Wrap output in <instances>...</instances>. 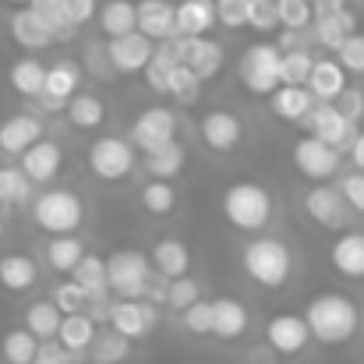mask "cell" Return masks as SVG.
<instances>
[{
    "mask_svg": "<svg viewBox=\"0 0 364 364\" xmlns=\"http://www.w3.org/2000/svg\"><path fill=\"white\" fill-rule=\"evenodd\" d=\"M301 318H304L311 340H318V343H326V347H343V343H350V340L358 336V329H361V311H358V304H354L347 294H336V290L311 297Z\"/></svg>",
    "mask_w": 364,
    "mask_h": 364,
    "instance_id": "1",
    "label": "cell"
},
{
    "mask_svg": "<svg viewBox=\"0 0 364 364\" xmlns=\"http://www.w3.org/2000/svg\"><path fill=\"white\" fill-rule=\"evenodd\" d=\"M220 202H223V220L234 230H244V234L269 230V223L276 216V198L258 181H237V184H230Z\"/></svg>",
    "mask_w": 364,
    "mask_h": 364,
    "instance_id": "2",
    "label": "cell"
},
{
    "mask_svg": "<svg viewBox=\"0 0 364 364\" xmlns=\"http://www.w3.org/2000/svg\"><path fill=\"white\" fill-rule=\"evenodd\" d=\"M241 265H244V276L265 290H283L294 276V251L287 247V241L279 237H251L244 244L241 251Z\"/></svg>",
    "mask_w": 364,
    "mask_h": 364,
    "instance_id": "3",
    "label": "cell"
},
{
    "mask_svg": "<svg viewBox=\"0 0 364 364\" xmlns=\"http://www.w3.org/2000/svg\"><path fill=\"white\" fill-rule=\"evenodd\" d=\"M32 220L39 230L53 234V237H68L82 227L85 220V202L78 191H68V188H50L43 191L36 202H32Z\"/></svg>",
    "mask_w": 364,
    "mask_h": 364,
    "instance_id": "4",
    "label": "cell"
},
{
    "mask_svg": "<svg viewBox=\"0 0 364 364\" xmlns=\"http://www.w3.org/2000/svg\"><path fill=\"white\" fill-rule=\"evenodd\" d=\"M103 265H107V290H114L121 301H141L149 294L152 265H149V255L145 251L121 247Z\"/></svg>",
    "mask_w": 364,
    "mask_h": 364,
    "instance_id": "5",
    "label": "cell"
},
{
    "mask_svg": "<svg viewBox=\"0 0 364 364\" xmlns=\"http://www.w3.org/2000/svg\"><path fill=\"white\" fill-rule=\"evenodd\" d=\"M241 82L251 96H272L279 89V50L276 43H251L241 53Z\"/></svg>",
    "mask_w": 364,
    "mask_h": 364,
    "instance_id": "6",
    "label": "cell"
},
{
    "mask_svg": "<svg viewBox=\"0 0 364 364\" xmlns=\"http://www.w3.org/2000/svg\"><path fill=\"white\" fill-rule=\"evenodd\" d=\"M290 159H294L297 173L308 177V181H315V184H329V181L340 173V152L329 149L326 141L311 138V134H301V138L294 141Z\"/></svg>",
    "mask_w": 364,
    "mask_h": 364,
    "instance_id": "7",
    "label": "cell"
},
{
    "mask_svg": "<svg viewBox=\"0 0 364 364\" xmlns=\"http://www.w3.org/2000/svg\"><path fill=\"white\" fill-rule=\"evenodd\" d=\"M89 170L100 177V181H107V184H114V181H124L127 173H131V166H134V149H131V141H124L117 134H103V138H96L92 145H89Z\"/></svg>",
    "mask_w": 364,
    "mask_h": 364,
    "instance_id": "8",
    "label": "cell"
},
{
    "mask_svg": "<svg viewBox=\"0 0 364 364\" xmlns=\"http://www.w3.org/2000/svg\"><path fill=\"white\" fill-rule=\"evenodd\" d=\"M177 141V114L170 107H145L131 124V149H141L145 156Z\"/></svg>",
    "mask_w": 364,
    "mask_h": 364,
    "instance_id": "9",
    "label": "cell"
},
{
    "mask_svg": "<svg viewBox=\"0 0 364 364\" xmlns=\"http://www.w3.org/2000/svg\"><path fill=\"white\" fill-rule=\"evenodd\" d=\"M311 343V333L304 326L301 315H290V311H279L265 322V347L279 358H297L304 354Z\"/></svg>",
    "mask_w": 364,
    "mask_h": 364,
    "instance_id": "10",
    "label": "cell"
},
{
    "mask_svg": "<svg viewBox=\"0 0 364 364\" xmlns=\"http://www.w3.org/2000/svg\"><path fill=\"white\" fill-rule=\"evenodd\" d=\"M173 50H177V60L181 68H188L198 82L220 75L223 68V46L209 36H191V39H173Z\"/></svg>",
    "mask_w": 364,
    "mask_h": 364,
    "instance_id": "11",
    "label": "cell"
},
{
    "mask_svg": "<svg viewBox=\"0 0 364 364\" xmlns=\"http://www.w3.org/2000/svg\"><path fill=\"white\" fill-rule=\"evenodd\" d=\"M18 170L28 177V184H50L64 170V149L53 138H39L36 145H28L21 152V166Z\"/></svg>",
    "mask_w": 364,
    "mask_h": 364,
    "instance_id": "12",
    "label": "cell"
},
{
    "mask_svg": "<svg viewBox=\"0 0 364 364\" xmlns=\"http://www.w3.org/2000/svg\"><path fill=\"white\" fill-rule=\"evenodd\" d=\"M107 318H110V329L117 336H124L127 343H134V340L152 333L159 315H156V304H149V301H117L107 311Z\"/></svg>",
    "mask_w": 364,
    "mask_h": 364,
    "instance_id": "13",
    "label": "cell"
},
{
    "mask_svg": "<svg viewBox=\"0 0 364 364\" xmlns=\"http://www.w3.org/2000/svg\"><path fill=\"white\" fill-rule=\"evenodd\" d=\"M134 32H141L149 43H170V39H177L173 0H134Z\"/></svg>",
    "mask_w": 364,
    "mask_h": 364,
    "instance_id": "14",
    "label": "cell"
},
{
    "mask_svg": "<svg viewBox=\"0 0 364 364\" xmlns=\"http://www.w3.org/2000/svg\"><path fill=\"white\" fill-rule=\"evenodd\" d=\"M304 213H308V220L311 223H318V227H326V230H340L343 223H347V205H343V198H340V191L333 188V184H315L304 198Z\"/></svg>",
    "mask_w": 364,
    "mask_h": 364,
    "instance_id": "15",
    "label": "cell"
},
{
    "mask_svg": "<svg viewBox=\"0 0 364 364\" xmlns=\"http://www.w3.org/2000/svg\"><path fill=\"white\" fill-rule=\"evenodd\" d=\"M152 43L141 36V32H127L121 39H110L107 46V64L117 71V75H141L149 57H152Z\"/></svg>",
    "mask_w": 364,
    "mask_h": 364,
    "instance_id": "16",
    "label": "cell"
},
{
    "mask_svg": "<svg viewBox=\"0 0 364 364\" xmlns=\"http://www.w3.org/2000/svg\"><path fill=\"white\" fill-rule=\"evenodd\" d=\"M308 127H311V138H318V141H326L329 149H343V145H350V138H354V124L347 121L333 103H315L311 107V114L304 117Z\"/></svg>",
    "mask_w": 364,
    "mask_h": 364,
    "instance_id": "17",
    "label": "cell"
},
{
    "mask_svg": "<svg viewBox=\"0 0 364 364\" xmlns=\"http://www.w3.org/2000/svg\"><path fill=\"white\" fill-rule=\"evenodd\" d=\"M198 134H202V141L213 152H234L244 138V124L230 110H209L202 117V124H198Z\"/></svg>",
    "mask_w": 364,
    "mask_h": 364,
    "instance_id": "18",
    "label": "cell"
},
{
    "mask_svg": "<svg viewBox=\"0 0 364 364\" xmlns=\"http://www.w3.org/2000/svg\"><path fill=\"white\" fill-rule=\"evenodd\" d=\"M7 25H11V39L18 46H25V50H43V46L53 43V32H50L46 18L32 7H14Z\"/></svg>",
    "mask_w": 364,
    "mask_h": 364,
    "instance_id": "19",
    "label": "cell"
},
{
    "mask_svg": "<svg viewBox=\"0 0 364 364\" xmlns=\"http://www.w3.org/2000/svg\"><path fill=\"white\" fill-rule=\"evenodd\" d=\"M329 265L343 279H364V230H347L329 247Z\"/></svg>",
    "mask_w": 364,
    "mask_h": 364,
    "instance_id": "20",
    "label": "cell"
},
{
    "mask_svg": "<svg viewBox=\"0 0 364 364\" xmlns=\"http://www.w3.org/2000/svg\"><path fill=\"white\" fill-rule=\"evenodd\" d=\"M213 25H216V4H213V0H181V4H173L177 39L205 36Z\"/></svg>",
    "mask_w": 364,
    "mask_h": 364,
    "instance_id": "21",
    "label": "cell"
},
{
    "mask_svg": "<svg viewBox=\"0 0 364 364\" xmlns=\"http://www.w3.org/2000/svg\"><path fill=\"white\" fill-rule=\"evenodd\" d=\"M39 283V265L28 251H7L0 255V287L11 294H25Z\"/></svg>",
    "mask_w": 364,
    "mask_h": 364,
    "instance_id": "22",
    "label": "cell"
},
{
    "mask_svg": "<svg viewBox=\"0 0 364 364\" xmlns=\"http://www.w3.org/2000/svg\"><path fill=\"white\" fill-rule=\"evenodd\" d=\"M149 265L159 276H166V279H181L191 269V251H188V244L177 241V237H159L152 244V251H149Z\"/></svg>",
    "mask_w": 364,
    "mask_h": 364,
    "instance_id": "23",
    "label": "cell"
},
{
    "mask_svg": "<svg viewBox=\"0 0 364 364\" xmlns=\"http://www.w3.org/2000/svg\"><path fill=\"white\" fill-rule=\"evenodd\" d=\"M39 138H43V124L32 114H14L0 124V152H7V156H21Z\"/></svg>",
    "mask_w": 364,
    "mask_h": 364,
    "instance_id": "24",
    "label": "cell"
},
{
    "mask_svg": "<svg viewBox=\"0 0 364 364\" xmlns=\"http://www.w3.org/2000/svg\"><path fill=\"white\" fill-rule=\"evenodd\" d=\"M209 304H213V333L220 340H237V336L247 333L251 315H247V308H244L237 297H216Z\"/></svg>",
    "mask_w": 364,
    "mask_h": 364,
    "instance_id": "25",
    "label": "cell"
},
{
    "mask_svg": "<svg viewBox=\"0 0 364 364\" xmlns=\"http://www.w3.org/2000/svg\"><path fill=\"white\" fill-rule=\"evenodd\" d=\"M311 25H315L318 43H322V46H329V50H336L347 36H354V32H358V18H354L347 7H340V11H315Z\"/></svg>",
    "mask_w": 364,
    "mask_h": 364,
    "instance_id": "26",
    "label": "cell"
},
{
    "mask_svg": "<svg viewBox=\"0 0 364 364\" xmlns=\"http://www.w3.org/2000/svg\"><path fill=\"white\" fill-rule=\"evenodd\" d=\"M78 82H82V68L71 64V60H57L53 68H46V78H43V96H46V103H50V107L68 103V100L75 96Z\"/></svg>",
    "mask_w": 364,
    "mask_h": 364,
    "instance_id": "27",
    "label": "cell"
},
{
    "mask_svg": "<svg viewBox=\"0 0 364 364\" xmlns=\"http://www.w3.org/2000/svg\"><path fill=\"white\" fill-rule=\"evenodd\" d=\"M315 100L322 103H333L343 89H347V71L336 64V60H315L311 64V75H308V85H304Z\"/></svg>",
    "mask_w": 364,
    "mask_h": 364,
    "instance_id": "28",
    "label": "cell"
},
{
    "mask_svg": "<svg viewBox=\"0 0 364 364\" xmlns=\"http://www.w3.org/2000/svg\"><path fill=\"white\" fill-rule=\"evenodd\" d=\"M92 340H96V322H92L89 315H64V318H60L57 343H60L71 358L85 354V350L92 347Z\"/></svg>",
    "mask_w": 364,
    "mask_h": 364,
    "instance_id": "29",
    "label": "cell"
},
{
    "mask_svg": "<svg viewBox=\"0 0 364 364\" xmlns=\"http://www.w3.org/2000/svg\"><path fill=\"white\" fill-rule=\"evenodd\" d=\"M269 100H272L276 117H283V121H304L315 107V96L304 85H279Z\"/></svg>",
    "mask_w": 364,
    "mask_h": 364,
    "instance_id": "30",
    "label": "cell"
},
{
    "mask_svg": "<svg viewBox=\"0 0 364 364\" xmlns=\"http://www.w3.org/2000/svg\"><path fill=\"white\" fill-rule=\"evenodd\" d=\"M64 107H68L71 127H78V131H96V127H103V121H107V107L92 92H75Z\"/></svg>",
    "mask_w": 364,
    "mask_h": 364,
    "instance_id": "31",
    "label": "cell"
},
{
    "mask_svg": "<svg viewBox=\"0 0 364 364\" xmlns=\"http://www.w3.org/2000/svg\"><path fill=\"white\" fill-rule=\"evenodd\" d=\"M60 311L53 308V301H32L28 308H25V326L21 329H28L39 343H46V340H57V329H60Z\"/></svg>",
    "mask_w": 364,
    "mask_h": 364,
    "instance_id": "32",
    "label": "cell"
},
{
    "mask_svg": "<svg viewBox=\"0 0 364 364\" xmlns=\"http://www.w3.org/2000/svg\"><path fill=\"white\" fill-rule=\"evenodd\" d=\"M181 60H177V50H173V39L170 43H159V50H152V57H149V64H145V82H149V89L152 92H159V96H166V82H170V75H173V68H177Z\"/></svg>",
    "mask_w": 364,
    "mask_h": 364,
    "instance_id": "33",
    "label": "cell"
},
{
    "mask_svg": "<svg viewBox=\"0 0 364 364\" xmlns=\"http://www.w3.org/2000/svg\"><path fill=\"white\" fill-rule=\"evenodd\" d=\"M100 18V32L107 39H121L127 32H134V4L131 0H107L103 11H96Z\"/></svg>",
    "mask_w": 364,
    "mask_h": 364,
    "instance_id": "34",
    "label": "cell"
},
{
    "mask_svg": "<svg viewBox=\"0 0 364 364\" xmlns=\"http://www.w3.org/2000/svg\"><path fill=\"white\" fill-rule=\"evenodd\" d=\"M43 78H46V68L36 60V57H25V60H14L11 71H7V82L18 96H43Z\"/></svg>",
    "mask_w": 364,
    "mask_h": 364,
    "instance_id": "35",
    "label": "cell"
},
{
    "mask_svg": "<svg viewBox=\"0 0 364 364\" xmlns=\"http://www.w3.org/2000/svg\"><path fill=\"white\" fill-rule=\"evenodd\" d=\"M181 170H184V145H177V141L145 156V173L152 181H173Z\"/></svg>",
    "mask_w": 364,
    "mask_h": 364,
    "instance_id": "36",
    "label": "cell"
},
{
    "mask_svg": "<svg viewBox=\"0 0 364 364\" xmlns=\"http://www.w3.org/2000/svg\"><path fill=\"white\" fill-rule=\"evenodd\" d=\"M71 283L82 287L92 301L103 297V294H107V265H103V258H96V255H82V262L71 269Z\"/></svg>",
    "mask_w": 364,
    "mask_h": 364,
    "instance_id": "37",
    "label": "cell"
},
{
    "mask_svg": "<svg viewBox=\"0 0 364 364\" xmlns=\"http://www.w3.org/2000/svg\"><path fill=\"white\" fill-rule=\"evenodd\" d=\"M85 255V244L78 241V234H68V237H53L46 244V265L53 272H71Z\"/></svg>",
    "mask_w": 364,
    "mask_h": 364,
    "instance_id": "38",
    "label": "cell"
},
{
    "mask_svg": "<svg viewBox=\"0 0 364 364\" xmlns=\"http://www.w3.org/2000/svg\"><path fill=\"white\" fill-rule=\"evenodd\" d=\"M138 198H141V209L149 216H170L177 209V191H173L170 181H149L138 191Z\"/></svg>",
    "mask_w": 364,
    "mask_h": 364,
    "instance_id": "39",
    "label": "cell"
},
{
    "mask_svg": "<svg viewBox=\"0 0 364 364\" xmlns=\"http://www.w3.org/2000/svg\"><path fill=\"white\" fill-rule=\"evenodd\" d=\"M36 350H39V340L28 329H7L0 340V354L7 364H32Z\"/></svg>",
    "mask_w": 364,
    "mask_h": 364,
    "instance_id": "40",
    "label": "cell"
},
{
    "mask_svg": "<svg viewBox=\"0 0 364 364\" xmlns=\"http://www.w3.org/2000/svg\"><path fill=\"white\" fill-rule=\"evenodd\" d=\"M311 64H315V57L304 46L279 53V85H308Z\"/></svg>",
    "mask_w": 364,
    "mask_h": 364,
    "instance_id": "41",
    "label": "cell"
},
{
    "mask_svg": "<svg viewBox=\"0 0 364 364\" xmlns=\"http://www.w3.org/2000/svg\"><path fill=\"white\" fill-rule=\"evenodd\" d=\"M89 358H92V364H124L131 358V343L124 336H117L114 329L103 333V336L96 333V340L89 347Z\"/></svg>",
    "mask_w": 364,
    "mask_h": 364,
    "instance_id": "42",
    "label": "cell"
},
{
    "mask_svg": "<svg viewBox=\"0 0 364 364\" xmlns=\"http://www.w3.org/2000/svg\"><path fill=\"white\" fill-rule=\"evenodd\" d=\"M311 18H315L311 0H276V21H279L287 32H301V28H308Z\"/></svg>",
    "mask_w": 364,
    "mask_h": 364,
    "instance_id": "43",
    "label": "cell"
},
{
    "mask_svg": "<svg viewBox=\"0 0 364 364\" xmlns=\"http://www.w3.org/2000/svg\"><path fill=\"white\" fill-rule=\"evenodd\" d=\"M32 195L28 177L18 166H0V202L4 205H25Z\"/></svg>",
    "mask_w": 364,
    "mask_h": 364,
    "instance_id": "44",
    "label": "cell"
},
{
    "mask_svg": "<svg viewBox=\"0 0 364 364\" xmlns=\"http://www.w3.org/2000/svg\"><path fill=\"white\" fill-rule=\"evenodd\" d=\"M166 96H173L181 107H191L198 96H202V82L188 71V68H173V75H170V82H166Z\"/></svg>",
    "mask_w": 364,
    "mask_h": 364,
    "instance_id": "45",
    "label": "cell"
},
{
    "mask_svg": "<svg viewBox=\"0 0 364 364\" xmlns=\"http://www.w3.org/2000/svg\"><path fill=\"white\" fill-rule=\"evenodd\" d=\"M50 301H53V308H57L60 315H85V308L92 304V297H89L82 287H75L71 279H68V283H60V287L53 290V297H50Z\"/></svg>",
    "mask_w": 364,
    "mask_h": 364,
    "instance_id": "46",
    "label": "cell"
},
{
    "mask_svg": "<svg viewBox=\"0 0 364 364\" xmlns=\"http://www.w3.org/2000/svg\"><path fill=\"white\" fill-rule=\"evenodd\" d=\"M336 64H340L347 75H364V32L347 36V39L336 46Z\"/></svg>",
    "mask_w": 364,
    "mask_h": 364,
    "instance_id": "47",
    "label": "cell"
},
{
    "mask_svg": "<svg viewBox=\"0 0 364 364\" xmlns=\"http://www.w3.org/2000/svg\"><path fill=\"white\" fill-rule=\"evenodd\" d=\"M181 315H184L181 322H184V329H188L191 336H209V333H213V304H209V301L198 297V301L188 304Z\"/></svg>",
    "mask_w": 364,
    "mask_h": 364,
    "instance_id": "48",
    "label": "cell"
},
{
    "mask_svg": "<svg viewBox=\"0 0 364 364\" xmlns=\"http://www.w3.org/2000/svg\"><path fill=\"white\" fill-rule=\"evenodd\" d=\"M163 301L173 308V311H184L188 304L198 301V283L191 276H181V279H170V287L163 290Z\"/></svg>",
    "mask_w": 364,
    "mask_h": 364,
    "instance_id": "49",
    "label": "cell"
},
{
    "mask_svg": "<svg viewBox=\"0 0 364 364\" xmlns=\"http://www.w3.org/2000/svg\"><path fill=\"white\" fill-rule=\"evenodd\" d=\"M247 25L258 32H272L276 21V0H247Z\"/></svg>",
    "mask_w": 364,
    "mask_h": 364,
    "instance_id": "50",
    "label": "cell"
},
{
    "mask_svg": "<svg viewBox=\"0 0 364 364\" xmlns=\"http://www.w3.org/2000/svg\"><path fill=\"white\" fill-rule=\"evenodd\" d=\"M100 11V0H60V14L71 28H82L85 21H92Z\"/></svg>",
    "mask_w": 364,
    "mask_h": 364,
    "instance_id": "51",
    "label": "cell"
},
{
    "mask_svg": "<svg viewBox=\"0 0 364 364\" xmlns=\"http://www.w3.org/2000/svg\"><path fill=\"white\" fill-rule=\"evenodd\" d=\"M216 4V21L223 28H244L247 25V0H213Z\"/></svg>",
    "mask_w": 364,
    "mask_h": 364,
    "instance_id": "52",
    "label": "cell"
},
{
    "mask_svg": "<svg viewBox=\"0 0 364 364\" xmlns=\"http://www.w3.org/2000/svg\"><path fill=\"white\" fill-rule=\"evenodd\" d=\"M340 198H343V205L347 209H354V213H364V173L361 170H354V173H347L343 181H340Z\"/></svg>",
    "mask_w": 364,
    "mask_h": 364,
    "instance_id": "53",
    "label": "cell"
},
{
    "mask_svg": "<svg viewBox=\"0 0 364 364\" xmlns=\"http://www.w3.org/2000/svg\"><path fill=\"white\" fill-rule=\"evenodd\" d=\"M333 107H336V110H340V114H343L350 124H358L364 117V92H361V89H350V85H347V89H343V92L333 100Z\"/></svg>",
    "mask_w": 364,
    "mask_h": 364,
    "instance_id": "54",
    "label": "cell"
},
{
    "mask_svg": "<svg viewBox=\"0 0 364 364\" xmlns=\"http://www.w3.org/2000/svg\"><path fill=\"white\" fill-rule=\"evenodd\" d=\"M75 358L57 343V340H46V343H39V350H36V358H32V364H71Z\"/></svg>",
    "mask_w": 364,
    "mask_h": 364,
    "instance_id": "55",
    "label": "cell"
},
{
    "mask_svg": "<svg viewBox=\"0 0 364 364\" xmlns=\"http://www.w3.org/2000/svg\"><path fill=\"white\" fill-rule=\"evenodd\" d=\"M350 159H354V166L364 173V131H354V138H350Z\"/></svg>",
    "mask_w": 364,
    "mask_h": 364,
    "instance_id": "56",
    "label": "cell"
},
{
    "mask_svg": "<svg viewBox=\"0 0 364 364\" xmlns=\"http://www.w3.org/2000/svg\"><path fill=\"white\" fill-rule=\"evenodd\" d=\"M311 7L315 11H340V7H347V0H315Z\"/></svg>",
    "mask_w": 364,
    "mask_h": 364,
    "instance_id": "57",
    "label": "cell"
},
{
    "mask_svg": "<svg viewBox=\"0 0 364 364\" xmlns=\"http://www.w3.org/2000/svg\"><path fill=\"white\" fill-rule=\"evenodd\" d=\"M4 4H14L18 7V4H28V0H4Z\"/></svg>",
    "mask_w": 364,
    "mask_h": 364,
    "instance_id": "58",
    "label": "cell"
},
{
    "mask_svg": "<svg viewBox=\"0 0 364 364\" xmlns=\"http://www.w3.org/2000/svg\"><path fill=\"white\" fill-rule=\"evenodd\" d=\"M0 237H4V216H0Z\"/></svg>",
    "mask_w": 364,
    "mask_h": 364,
    "instance_id": "59",
    "label": "cell"
},
{
    "mask_svg": "<svg viewBox=\"0 0 364 364\" xmlns=\"http://www.w3.org/2000/svg\"><path fill=\"white\" fill-rule=\"evenodd\" d=\"M311 4H315V0H311Z\"/></svg>",
    "mask_w": 364,
    "mask_h": 364,
    "instance_id": "60",
    "label": "cell"
}]
</instances>
